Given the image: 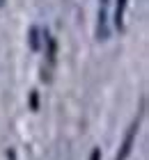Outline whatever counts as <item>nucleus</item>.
Here are the masks:
<instances>
[{"label": "nucleus", "mask_w": 149, "mask_h": 160, "mask_svg": "<svg viewBox=\"0 0 149 160\" xmlns=\"http://www.w3.org/2000/svg\"><path fill=\"white\" fill-rule=\"evenodd\" d=\"M136 133H138V123H133V126H131V130H129V133H126V137H124L122 151L117 153V158H115V160H126V158H129L131 149H133V140H136Z\"/></svg>", "instance_id": "f257e3e1"}, {"label": "nucleus", "mask_w": 149, "mask_h": 160, "mask_svg": "<svg viewBox=\"0 0 149 160\" xmlns=\"http://www.w3.org/2000/svg\"><path fill=\"white\" fill-rule=\"evenodd\" d=\"M126 2L129 0H117V7H115V23L122 28V21H124V9H126Z\"/></svg>", "instance_id": "f03ea898"}, {"label": "nucleus", "mask_w": 149, "mask_h": 160, "mask_svg": "<svg viewBox=\"0 0 149 160\" xmlns=\"http://www.w3.org/2000/svg\"><path fill=\"white\" fill-rule=\"evenodd\" d=\"M99 158H101V151H99V149L92 151V160H99Z\"/></svg>", "instance_id": "7ed1b4c3"}, {"label": "nucleus", "mask_w": 149, "mask_h": 160, "mask_svg": "<svg viewBox=\"0 0 149 160\" xmlns=\"http://www.w3.org/2000/svg\"><path fill=\"white\" fill-rule=\"evenodd\" d=\"M0 2H3V0H0Z\"/></svg>", "instance_id": "20e7f679"}]
</instances>
